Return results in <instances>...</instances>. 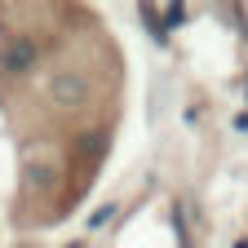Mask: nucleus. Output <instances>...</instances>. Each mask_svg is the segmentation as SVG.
Here are the masks:
<instances>
[{
    "label": "nucleus",
    "instance_id": "obj_1",
    "mask_svg": "<svg viewBox=\"0 0 248 248\" xmlns=\"http://www.w3.org/2000/svg\"><path fill=\"white\" fill-rule=\"evenodd\" d=\"M49 98H53L58 107H84V98H89V80H84L80 71H62V76L49 80Z\"/></svg>",
    "mask_w": 248,
    "mask_h": 248
},
{
    "label": "nucleus",
    "instance_id": "obj_2",
    "mask_svg": "<svg viewBox=\"0 0 248 248\" xmlns=\"http://www.w3.org/2000/svg\"><path fill=\"white\" fill-rule=\"evenodd\" d=\"M36 58H40V45L31 40V36H18V40H9V45H5V53H0V62H5V71H9V76H22V71H31V67H36Z\"/></svg>",
    "mask_w": 248,
    "mask_h": 248
},
{
    "label": "nucleus",
    "instance_id": "obj_3",
    "mask_svg": "<svg viewBox=\"0 0 248 248\" xmlns=\"http://www.w3.org/2000/svg\"><path fill=\"white\" fill-rule=\"evenodd\" d=\"M182 18H186V9H182V5H169V9H164V18H160V27L169 31V27H177Z\"/></svg>",
    "mask_w": 248,
    "mask_h": 248
},
{
    "label": "nucleus",
    "instance_id": "obj_4",
    "mask_svg": "<svg viewBox=\"0 0 248 248\" xmlns=\"http://www.w3.org/2000/svg\"><path fill=\"white\" fill-rule=\"evenodd\" d=\"M102 142H107L102 133H89V138H80V151H84V155H98V151H102Z\"/></svg>",
    "mask_w": 248,
    "mask_h": 248
},
{
    "label": "nucleus",
    "instance_id": "obj_5",
    "mask_svg": "<svg viewBox=\"0 0 248 248\" xmlns=\"http://www.w3.org/2000/svg\"><path fill=\"white\" fill-rule=\"evenodd\" d=\"M111 217H115V204H107V208H98V213H93V217H89V226H102V222H111Z\"/></svg>",
    "mask_w": 248,
    "mask_h": 248
},
{
    "label": "nucleus",
    "instance_id": "obj_6",
    "mask_svg": "<svg viewBox=\"0 0 248 248\" xmlns=\"http://www.w3.org/2000/svg\"><path fill=\"white\" fill-rule=\"evenodd\" d=\"M235 129H239V133H248V115H235Z\"/></svg>",
    "mask_w": 248,
    "mask_h": 248
},
{
    "label": "nucleus",
    "instance_id": "obj_7",
    "mask_svg": "<svg viewBox=\"0 0 248 248\" xmlns=\"http://www.w3.org/2000/svg\"><path fill=\"white\" fill-rule=\"evenodd\" d=\"M71 248H84V244H71Z\"/></svg>",
    "mask_w": 248,
    "mask_h": 248
}]
</instances>
